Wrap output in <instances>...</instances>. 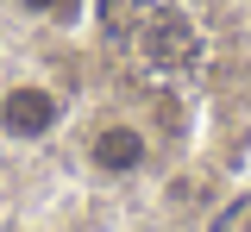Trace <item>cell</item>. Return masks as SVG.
<instances>
[{"instance_id": "7a4b0ae2", "label": "cell", "mask_w": 251, "mask_h": 232, "mask_svg": "<svg viewBox=\"0 0 251 232\" xmlns=\"http://www.w3.org/2000/svg\"><path fill=\"white\" fill-rule=\"evenodd\" d=\"M88 169L100 182H132L138 169H151V132L132 119H107L88 138Z\"/></svg>"}, {"instance_id": "3957f363", "label": "cell", "mask_w": 251, "mask_h": 232, "mask_svg": "<svg viewBox=\"0 0 251 232\" xmlns=\"http://www.w3.org/2000/svg\"><path fill=\"white\" fill-rule=\"evenodd\" d=\"M13 6H19V13H31V19H63L75 0H13Z\"/></svg>"}, {"instance_id": "277c9868", "label": "cell", "mask_w": 251, "mask_h": 232, "mask_svg": "<svg viewBox=\"0 0 251 232\" xmlns=\"http://www.w3.org/2000/svg\"><path fill=\"white\" fill-rule=\"evenodd\" d=\"M232 232H251V207H245V213H239V226H232Z\"/></svg>"}, {"instance_id": "6da1fadb", "label": "cell", "mask_w": 251, "mask_h": 232, "mask_svg": "<svg viewBox=\"0 0 251 232\" xmlns=\"http://www.w3.org/2000/svg\"><path fill=\"white\" fill-rule=\"evenodd\" d=\"M63 126V94L44 82H6L0 88V138L6 144H44Z\"/></svg>"}]
</instances>
